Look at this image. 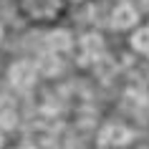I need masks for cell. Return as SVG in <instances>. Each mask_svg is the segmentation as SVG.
I'll use <instances>...</instances> for the list:
<instances>
[]
</instances>
